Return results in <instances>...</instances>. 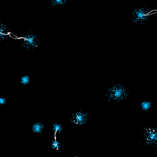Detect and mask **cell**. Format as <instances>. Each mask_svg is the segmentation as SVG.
<instances>
[{"label": "cell", "instance_id": "7c38bea8", "mask_svg": "<svg viewBox=\"0 0 157 157\" xmlns=\"http://www.w3.org/2000/svg\"><path fill=\"white\" fill-rule=\"evenodd\" d=\"M6 102V100L5 98L3 97H0V105H5Z\"/></svg>", "mask_w": 157, "mask_h": 157}, {"label": "cell", "instance_id": "8fae6325", "mask_svg": "<svg viewBox=\"0 0 157 157\" xmlns=\"http://www.w3.org/2000/svg\"><path fill=\"white\" fill-rule=\"evenodd\" d=\"M6 28H5V27L4 26H0V40L1 39H3L4 37H2V35H6V34L4 33L3 32H2L5 30H6Z\"/></svg>", "mask_w": 157, "mask_h": 157}, {"label": "cell", "instance_id": "5b68a950", "mask_svg": "<svg viewBox=\"0 0 157 157\" xmlns=\"http://www.w3.org/2000/svg\"><path fill=\"white\" fill-rule=\"evenodd\" d=\"M44 127L43 124L40 122H38L32 125V130L34 133L40 134L42 133Z\"/></svg>", "mask_w": 157, "mask_h": 157}, {"label": "cell", "instance_id": "9c48e42d", "mask_svg": "<svg viewBox=\"0 0 157 157\" xmlns=\"http://www.w3.org/2000/svg\"><path fill=\"white\" fill-rule=\"evenodd\" d=\"M51 5L53 6H61L65 5L66 4V0H52L51 1Z\"/></svg>", "mask_w": 157, "mask_h": 157}, {"label": "cell", "instance_id": "4fadbf2b", "mask_svg": "<svg viewBox=\"0 0 157 157\" xmlns=\"http://www.w3.org/2000/svg\"><path fill=\"white\" fill-rule=\"evenodd\" d=\"M78 157V156H74V157Z\"/></svg>", "mask_w": 157, "mask_h": 157}, {"label": "cell", "instance_id": "52a82bcc", "mask_svg": "<svg viewBox=\"0 0 157 157\" xmlns=\"http://www.w3.org/2000/svg\"><path fill=\"white\" fill-rule=\"evenodd\" d=\"M152 106L151 102L149 101H144L140 104V107L141 109L145 111H147L151 108Z\"/></svg>", "mask_w": 157, "mask_h": 157}, {"label": "cell", "instance_id": "7a4b0ae2", "mask_svg": "<svg viewBox=\"0 0 157 157\" xmlns=\"http://www.w3.org/2000/svg\"><path fill=\"white\" fill-rule=\"evenodd\" d=\"M144 141L146 145L156 146L157 143V129L151 126L143 129Z\"/></svg>", "mask_w": 157, "mask_h": 157}, {"label": "cell", "instance_id": "30bf717a", "mask_svg": "<svg viewBox=\"0 0 157 157\" xmlns=\"http://www.w3.org/2000/svg\"><path fill=\"white\" fill-rule=\"evenodd\" d=\"M51 147L53 149H56L58 150L60 149V143L59 142L58 140H57L56 138L54 139V140L52 141V143H51Z\"/></svg>", "mask_w": 157, "mask_h": 157}, {"label": "cell", "instance_id": "8992f818", "mask_svg": "<svg viewBox=\"0 0 157 157\" xmlns=\"http://www.w3.org/2000/svg\"><path fill=\"white\" fill-rule=\"evenodd\" d=\"M62 126L60 124L55 123L53 125V131L54 132L55 134V138H56V134L57 133H60L62 130Z\"/></svg>", "mask_w": 157, "mask_h": 157}, {"label": "cell", "instance_id": "277c9868", "mask_svg": "<svg viewBox=\"0 0 157 157\" xmlns=\"http://www.w3.org/2000/svg\"><path fill=\"white\" fill-rule=\"evenodd\" d=\"M89 115L86 113L78 111L72 114L70 117V121L75 125L82 126L89 121Z\"/></svg>", "mask_w": 157, "mask_h": 157}, {"label": "cell", "instance_id": "3957f363", "mask_svg": "<svg viewBox=\"0 0 157 157\" xmlns=\"http://www.w3.org/2000/svg\"><path fill=\"white\" fill-rule=\"evenodd\" d=\"M149 11L146 7L137 9L132 12V20L134 23H143L148 20L149 16L151 15V13L154 11Z\"/></svg>", "mask_w": 157, "mask_h": 157}, {"label": "cell", "instance_id": "ba28073f", "mask_svg": "<svg viewBox=\"0 0 157 157\" xmlns=\"http://www.w3.org/2000/svg\"><path fill=\"white\" fill-rule=\"evenodd\" d=\"M20 82L22 85H27L30 82V77L28 75H24L21 77Z\"/></svg>", "mask_w": 157, "mask_h": 157}, {"label": "cell", "instance_id": "6da1fadb", "mask_svg": "<svg viewBox=\"0 0 157 157\" xmlns=\"http://www.w3.org/2000/svg\"><path fill=\"white\" fill-rule=\"evenodd\" d=\"M129 94V91L125 87L120 84H118L109 89L106 97L109 100L118 102L126 98Z\"/></svg>", "mask_w": 157, "mask_h": 157}]
</instances>
